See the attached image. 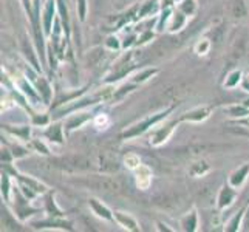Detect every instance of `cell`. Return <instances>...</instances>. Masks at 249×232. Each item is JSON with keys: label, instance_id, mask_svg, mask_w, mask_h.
<instances>
[{"label": "cell", "instance_id": "6da1fadb", "mask_svg": "<svg viewBox=\"0 0 249 232\" xmlns=\"http://www.w3.org/2000/svg\"><path fill=\"white\" fill-rule=\"evenodd\" d=\"M78 184L94 189V191L108 192V194H118L123 191L121 181H119L118 178H110V177H87V178L78 179Z\"/></svg>", "mask_w": 249, "mask_h": 232}, {"label": "cell", "instance_id": "7a4b0ae2", "mask_svg": "<svg viewBox=\"0 0 249 232\" xmlns=\"http://www.w3.org/2000/svg\"><path fill=\"white\" fill-rule=\"evenodd\" d=\"M155 204H158L161 209H166V211H175L178 206H179V196L175 194H161L155 198Z\"/></svg>", "mask_w": 249, "mask_h": 232}, {"label": "cell", "instance_id": "3957f363", "mask_svg": "<svg viewBox=\"0 0 249 232\" xmlns=\"http://www.w3.org/2000/svg\"><path fill=\"white\" fill-rule=\"evenodd\" d=\"M64 164H57L67 170H85L90 167V162L85 160L84 157H68L62 160Z\"/></svg>", "mask_w": 249, "mask_h": 232}, {"label": "cell", "instance_id": "277c9868", "mask_svg": "<svg viewBox=\"0 0 249 232\" xmlns=\"http://www.w3.org/2000/svg\"><path fill=\"white\" fill-rule=\"evenodd\" d=\"M229 8H231V14L234 16V19H243L246 16V5L245 0H231L229 2Z\"/></svg>", "mask_w": 249, "mask_h": 232}, {"label": "cell", "instance_id": "5b68a950", "mask_svg": "<svg viewBox=\"0 0 249 232\" xmlns=\"http://www.w3.org/2000/svg\"><path fill=\"white\" fill-rule=\"evenodd\" d=\"M231 132H234L237 135H246V136H249V130H246V128H243V127H232V128H231Z\"/></svg>", "mask_w": 249, "mask_h": 232}]
</instances>
